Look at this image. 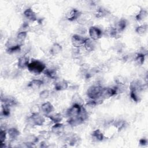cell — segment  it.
<instances>
[{"label": "cell", "mask_w": 148, "mask_h": 148, "mask_svg": "<svg viewBox=\"0 0 148 148\" xmlns=\"http://www.w3.org/2000/svg\"><path fill=\"white\" fill-rule=\"evenodd\" d=\"M27 68L31 72L38 75L45 70L46 65L40 61L34 60L28 64Z\"/></svg>", "instance_id": "obj_1"}, {"label": "cell", "mask_w": 148, "mask_h": 148, "mask_svg": "<svg viewBox=\"0 0 148 148\" xmlns=\"http://www.w3.org/2000/svg\"><path fill=\"white\" fill-rule=\"evenodd\" d=\"M103 87L100 85L92 86L87 90V96L92 100H96L101 97Z\"/></svg>", "instance_id": "obj_2"}, {"label": "cell", "mask_w": 148, "mask_h": 148, "mask_svg": "<svg viewBox=\"0 0 148 148\" xmlns=\"http://www.w3.org/2000/svg\"><path fill=\"white\" fill-rule=\"evenodd\" d=\"M87 40V38H85L83 37H82L80 35L77 34L73 35L71 39L72 45L74 47H76V48H80V47L84 46Z\"/></svg>", "instance_id": "obj_3"}, {"label": "cell", "mask_w": 148, "mask_h": 148, "mask_svg": "<svg viewBox=\"0 0 148 148\" xmlns=\"http://www.w3.org/2000/svg\"><path fill=\"white\" fill-rule=\"evenodd\" d=\"M82 108L79 104L76 103L67 111V115L71 118L77 117L81 113Z\"/></svg>", "instance_id": "obj_4"}, {"label": "cell", "mask_w": 148, "mask_h": 148, "mask_svg": "<svg viewBox=\"0 0 148 148\" xmlns=\"http://www.w3.org/2000/svg\"><path fill=\"white\" fill-rule=\"evenodd\" d=\"M90 36L94 41L98 40L101 38L102 36V31L98 27L95 26H92L89 28V30Z\"/></svg>", "instance_id": "obj_5"}, {"label": "cell", "mask_w": 148, "mask_h": 148, "mask_svg": "<svg viewBox=\"0 0 148 148\" xmlns=\"http://www.w3.org/2000/svg\"><path fill=\"white\" fill-rule=\"evenodd\" d=\"M118 92L116 89L113 88H103L101 92V97L104 98H108L115 96Z\"/></svg>", "instance_id": "obj_6"}, {"label": "cell", "mask_w": 148, "mask_h": 148, "mask_svg": "<svg viewBox=\"0 0 148 148\" xmlns=\"http://www.w3.org/2000/svg\"><path fill=\"white\" fill-rule=\"evenodd\" d=\"M81 16V13L77 9H72L70 12L67 14V18L69 21H74L80 17Z\"/></svg>", "instance_id": "obj_7"}, {"label": "cell", "mask_w": 148, "mask_h": 148, "mask_svg": "<svg viewBox=\"0 0 148 148\" xmlns=\"http://www.w3.org/2000/svg\"><path fill=\"white\" fill-rule=\"evenodd\" d=\"M30 122L35 126H41L44 122V119L38 114H33L30 118Z\"/></svg>", "instance_id": "obj_8"}, {"label": "cell", "mask_w": 148, "mask_h": 148, "mask_svg": "<svg viewBox=\"0 0 148 148\" xmlns=\"http://www.w3.org/2000/svg\"><path fill=\"white\" fill-rule=\"evenodd\" d=\"M24 15L25 17L30 21L31 22H35L37 20L36 15L35 12L32 11V9L31 8H28L24 12Z\"/></svg>", "instance_id": "obj_9"}, {"label": "cell", "mask_w": 148, "mask_h": 148, "mask_svg": "<svg viewBox=\"0 0 148 148\" xmlns=\"http://www.w3.org/2000/svg\"><path fill=\"white\" fill-rule=\"evenodd\" d=\"M42 110L46 114H49L54 110V108L50 102H46L42 105L41 106Z\"/></svg>", "instance_id": "obj_10"}, {"label": "cell", "mask_w": 148, "mask_h": 148, "mask_svg": "<svg viewBox=\"0 0 148 148\" xmlns=\"http://www.w3.org/2000/svg\"><path fill=\"white\" fill-rule=\"evenodd\" d=\"M43 83L44 82L42 80L34 79L29 83L28 86L32 89H39L43 85Z\"/></svg>", "instance_id": "obj_11"}, {"label": "cell", "mask_w": 148, "mask_h": 148, "mask_svg": "<svg viewBox=\"0 0 148 148\" xmlns=\"http://www.w3.org/2000/svg\"><path fill=\"white\" fill-rule=\"evenodd\" d=\"M29 64L28 58L26 56H22L21 57L18 61V67L19 68H24L25 67H27Z\"/></svg>", "instance_id": "obj_12"}, {"label": "cell", "mask_w": 148, "mask_h": 148, "mask_svg": "<svg viewBox=\"0 0 148 148\" xmlns=\"http://www.w3.org/2000/svg\"><path fill=\"white\" fill-rule=\"evenodd\" d=\"M61 50H62L61 46L58 43H55L51 47L50 52L52 55H55L59 53Z\"/></svg>", "instance_id": "obj_13"}, {"label": "cell", "mask_w": 148, "mask_h": 148, "mask_svg": "<svg viewBox=\"0 0 148 148\" xmlns=\"http://www.w3.org/2000/svg\"><path fill=\"white\" fill-rule=\"evenodd\" d=\"M63 128H64V127H63V124L57 123L52 127V130L53 133H54L55 134H59L63 131Z\"/></svg>", "instance_id": "obj_14"}, {"label": "cell", "mask_w": 148, "mask_h": 148, "mask_svg": "<svg viewBox=\"0 0 148 148\" xmlns=\"http://www.w3.org/2000/svg\"><path fill=\"white\" fill-rule=\"evenodd\" d=\"M127 24V20L125 19L120 20L117 24L116 27L115 28L118 32H122L126 28Z\"/></svg>", "instance_id": "obj_15"}, {"label": "cell", "mask_w": 148, "mask_h": 148, "mask_svg": "<svg viewBox=\"0 0 148 148\" xmlns=\"http://www.w3.org/2000/svg\"><path fill=\"white\" fill-rule=\"evenodd\" d=\"M92 136L95 139H96L97 141H102L104 138L103 134L98 129L96 130H94L93 132H92Z\"/></svg>", "instance_id": "obj_16"}, {"label": "cell", "mask_w": 148, "mask_h": 148, "mask_svg": "<svg viewBox=\"0 0 148 148\" xmlns=\"http://www.w3.org/2000/svg\"><path fill=\"white\" fill-rule=\"evenodd\" d=\"M8 134L11 139H15L20 135V132L18 131L17 129L15 128H12L9 130Z\"/></svg>", "instance_id": "obj_17"}, {"label": "cell", "mask_w": 148, "mask_h": 148, "mask_svg": "<svg viewBox=\"0 0 148 148\" xmlns=\"http://www.w3.org/2000/svg\"><path fill=\"white\" fill-rule=\"evenodd\" d=\"M147 11H145V9H141L138 13L137 15L136 16V19L138 21H141V20H144L145 18L147 17Z\"/></svg>", "instance_id": "obj_18"}, {"label": "cell", "mask_w": 148, "mask_h": 148, "mask_svg": "<svg viewBox=\"0 0 148 148\" xmlns=\"http://www.w3.org/2000/svg\"><path fill=\"white\" fill-rule=\"evenodd\" d=\"M68 83L65 81H63L59 83H57L55 86V89L57 90H63L68 87Z\"/></svg>", "instance_id": "obj_19"}, {"label": "cell", "mask_w": 148, "mask_h": 148, "mask_svg": "<svg viewBox=\"0 0 148 148\" xmlns=\"http://www.w3.org/2000/svg\"><path fill=\"white\" fill-rule=\"evenodd\" d=\"M45 74L47 77L51 79H54L56 75V72L54 69H45Z\"/></svg>", "instance_id": "obj_20"}, {"label": "cell", "mask_w": 148, "mask_h": 148, "mask_svg": "<svg viewBox=\"0 0 148 148\" xmlns=\"http://www.w3.org/2000/svg\"><path fill=\"white\" fill-rule=\"evenodd\" d=\"M27 35V34L26 31H22L18 33L17 35V41L18 42H23L25 40Z\"/></svg>", "instance_id": "obj_21"}, {"label": "cell", "mask_w": 148, "mask_h": 148, "mask_svg": "<svg viewBox=\"0 0 148 148\" xmlns=\"http://www.w3.org/2000/svg\"><path fill=\"white\" fill-rule=\"evenodd\" d=\"M20 48H21V45H13V46H12L11 47H9L8 50H7V52L9 53H14V52H17V51H19L20 50Z\"/></svg>", "instance_id": "obj_22"}, {"label": "cell", "mask_w": 148, "mask_h": 148, "mask_svg": "<svg viewBox=\"0 0 148 148\" xmlns=\"http://www.w3.org/2000/svg\"><path fill=\"white\" fill-rule=\"evenodd\" d=\"M147 28V25L146 24H143V25H141V26L137 27V28L135 29V31L137 33H138L139 34H144L146 31Z\"/></svg>", "instance_id": "obj_23"}, {"label": "cell", "mask_w": 148, "mask_h": 148, "mask_svg": "<svg viewBox=\"0 0 148 148\" xmlns=\"http://www.w3.org/2000/svg\"><path fill=\"white\" fill-rule=\"evenodd\" d=\"M145 54L143 53H138L136 56L135 60L140 65L143 64L145 61Z\"/></svg>", "instance_id": "obj_24"}, {"label": "cell", "mask_w": 148, "mask_h": 148, "mask_svg": "<svg viewBox=\"0 0 148 148\" xmlns=\"http://www.w3.org/2000/svg\"><path fill=\"white\" fill-rule=\"evenodd\" d=\"M48 118H49L51 120H52L53 122H54L56 123H59L62 119L61 115H59V114H56V115H54L49 116Z\"/></svg>", "instance_id": "obj_25"}, {"label": "cell", "mask_w": 148, "mask_h": 148, "mask_svg": "<svg viewBox=\"0 0 148 148\" xmlns=\"http://www.w3.org/2000/svg\"><path fill=\"white\" fill-rule=\"evenodd\" d=\"M49 94H50L49 91L47 90H45L40 92V97L41 98L45 99V98H47L49 96Z\"/></svg>", "instance_id": "obj_26"}, {"label": "cell", "mask_w": 148, "mask_h": 148, "mask_svg": "<svg viewBox=\"0 0 148 148\" xmlns=\"http://www.w3.org/2000/svg\"><path fill=\"white\" fill-rule=\"evenodd\" d=\"M7 137V133L5 131L1 130V133H0V140H1V146L4 144V142L5 141Z\"/></svg>", "instance_id": "obj_27"}, {"label": "cell", "mask_w": 148, "mask_h": 148, "mask_svg": "<svg viewBox=\"0 0 148 148\" xmlns=\"http://www.w3.org/2000/svg\"><path fill=\"white\" fill-rule=\"evenodd\" d=\"M38 142V138L34 136H30L27 138V143L30 144L35 143Z\"/></svg>", "instance_id": "obj_28"}, {"label": "cell", "mask_w": 148, "mask_h": 148, "mask_svg": "<svg viewBox=\"0 0 148 148\" xmlns=\"http://www.w3.org/2000/svg\"><path fill=\"white\" fill-rule=\"evenodd\" d=\"M139 143L142 145H145L147 143V141L146 139H141L139 141Z\"/></svg>", "instance_id": "obj_29"}]
</instances>
